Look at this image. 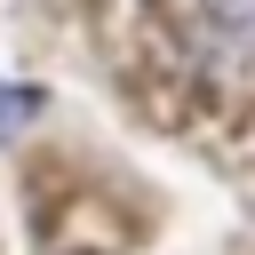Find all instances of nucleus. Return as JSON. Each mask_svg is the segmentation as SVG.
Masks as SVG:
<instances>
[{"mask_svg":"<svg viewBox=\"0 0 255 255\" xmlns=\"http://www.w3.org/2000/svg\"><path fill=\"white\" fill-rule=\"evenodd\" d=\"M32 112H40L32 88H0V135H16V120H32Z\"/></svg>","mask_w":255,"mask_h":255,"instance_id":"obj_1","label":"nucleus"},{"mask_svg":"<svg viewBox=\"0 0 255 255\" xmlns=\"http://www.w3.org/2000/svg\"><path fill=\"white\" fill-rule=\"evenodd\" d=\"M215 16H223L231 32H255V0H215Z\"/></svg>","mask_w":255,"mask_h":255,"instance_id":"obj_2","label":"nucleus"}]
</instances>
